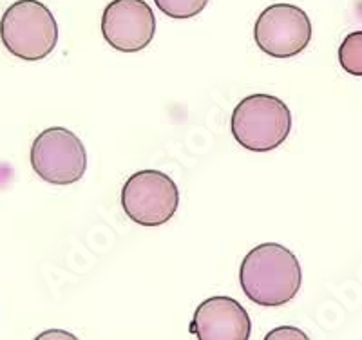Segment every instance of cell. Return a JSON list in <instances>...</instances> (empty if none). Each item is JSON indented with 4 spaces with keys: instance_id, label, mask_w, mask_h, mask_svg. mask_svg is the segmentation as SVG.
<instances>
[{
    "instance_id": "1",
    "label": "cell",
    "mask_w": 362,
    "mask_h": 340,
    "mask_svg": "<svg viewBox=\"0 0 362 340\" xmlns=\"http://www.w3.org/2000/svg\"><path fill=\"white\" fill-rule=\"evenodd\" d=\"M245 295L259 306H283L293 300L303 283L296 254L279 242H261L245 255L239 268Z\"/></svg>"
},
{
    "instance_id": "2",
    "label": "cell",
    "mask_w": 362,
    "mask_h": 340,
    "mask_svg": "<svg viewBox=\"0 0 362 340\" xmlns=\"http://www.w3.org/2000/svg\"><path fill=\"white\" fill-rule=\"evenodd\" d=\"M0 40L13 57L29 61L42 60L57 47V20L49 8L38 0H18L2 15Z\"/></svg>"
},
{
    "instance_id": "3",
    "label": "cell",
    "mask_w": 362,
    "mask_h": 340,
    "mask_svg": "<svg viewBox=\"0 0 362 340\" xmlns=\"http://www.w3.org/2000/svg\"><path fill=\"white\" fill-rule=\"evenodd\" d=\"M230 129L241 147L252 152L274 151L292 131V112L276 96L250 95L235 105Z\"/></svg>"
},
{
    "instance_id": "4",
    "label": "cell",
    "mask_w": 362,
    "mask_h": 340,
    "mask_svg": "<svg viewBox=\"0 0 362 340\" xmlns=\"http://www.w3.org/2000/svg\"><path fill=\"white\" fill-rule=\"evenodd\" d=\"M122 206L131 221L156 228L173 219L180 206V190L173 177L160 170H138L122 189Z\"/></svg>"
},
{
    "instance_id": "5",
    "label": "cell",
    "mask_w": 362,
    "mask_h": 340,
    "mask_svg": "<svg viewBox=\"0 0 362 340\" xmlns=\"http://www.w3.org/2000/svg\"><path fill=\"white\" fill-rule=\"evenodd\" d=\"M31 167L38 177L49 184H73L87 168V152L82 140L66 127L42 131L31 145Z\"/></svg>"
},
{
    "instance_id": "6",
    "label": "cell",
    "mask_w": 362,
    "mask_h": 340,
    "mask_svg": "<svg viewBox=\"0 0 362 340\" xmlns=\"http://www.w3.org/2000/svg\"><path fill=\"white\" fill-rule=\"evenodd\" d=\"M255 44L274 58H290L303 53L312 40V22L293 4H272L254 25Z\"/></svg>"
},
{
    "instance_id": "7",
    "label": "cell",
    "mask_w": 362,
    "mask_h": 340,
    "mask_svg": "<svg viewBox=\"0 0 362 340\" xmlns=\"http://www.w3.org/2000/svg\"><path fill=\"white\" fill-rule=\"evenodd\" d=\"M102 33L116 51L138 53L153 42L156 17L145 0H112L103 9Z\"/></svg>"
},
{
    "instance_id": "8",
    "label": "cell",
    "mask_w": 362,
    "mask_h": 340,
    "mask_svg": "<svg viewBox=\"0 0 362 340\" xmlns=\"http://www.w3.org/2000/svg\"><path fill=\"white\" fill-rule=\"evenodd\" d=\"M252 320L239 300L218 295L203 300L190 322V333L198 340H248Z\"/></svg>"
},
{
    "instance_id": "9",
    "label": "cell",
    "mask_w": 362,
    "mask_h": 340,
    "mask_svg": "<svg viewBox=\"0 0 362 340\" xmlns=\"http://www.w3.org/2000/svg\"><path fill=\"white\" fill-rule=\"evenodd\" d=\"M339 61L348 74L362 76V31L350 33L339 47Z\"/></svg>"
},
{
    "instance_id": "10",
    "label": "cell",
    "mask_w": 362,
    "mask_h": 340,
    "mask_svg": "<svg viewBox=\"0 0 362 340\" xmlns=\"http://www.w3.org/2000/svg\"><path fill=\"white\" fill-rule=\"evenodd\" d=\"M156 8L170 18H192L203 11L209 0H154Z\"/></svg>"
},
{
    "instance_id": "11",
    "label": "cell",
    "mask_w": 362,
    "mask_h": 340,
    "mask_svg": "<svg viewBox=\"0 0 362 340\" xmlns=\"http://www.w3.org/2000/svg\"><path fill=\"white\" fill-rule=\"evenodd\" d=\"M263 340H310V336L296 326H279L270 329Z\"/></svg>"
},
{
    "instance_id": "12",
    "label": "cell",
    "mask_w": 362,
    "mask_h": 340,
    "mask_svg": "<svg viewBox=\"0 0 362 340\" xmlns=\"http://www.w3.org/2000/svg\"><path fill=\"white\" fill-rule=\"evenodd\" d=\"M33 340H80L78 336L73 333L66 332V329H45V332L38 333Z\"/></svg>"
}]
</instances>
